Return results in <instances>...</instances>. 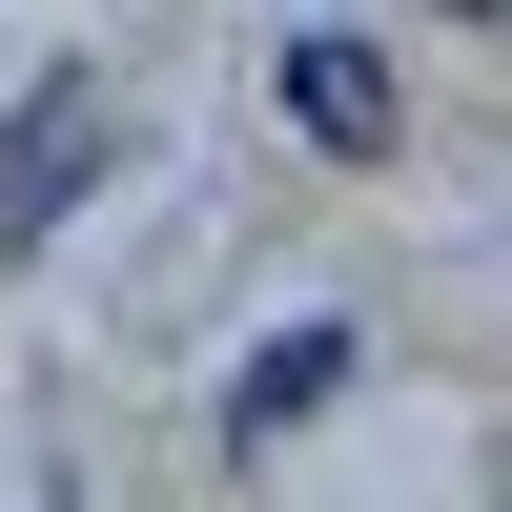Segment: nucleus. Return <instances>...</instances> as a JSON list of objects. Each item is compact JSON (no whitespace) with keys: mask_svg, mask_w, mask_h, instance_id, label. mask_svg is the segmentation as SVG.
<instances>
[{"mask_svg":"<svg viewBox=\"0 0 512 512\" xmlns=\"http://www.w3.org/2000/svg\"><path fill=\"white\" fill-rule=\"evenodd\" d=\"M349 369H369L349 328H267V349H246V390H226V451H267V431H308V410L349 390Z\"/></svg>","mask_w":512,"mask_h":512,"instance_id":"3","label":"nucleus"},{"mask_svg":"<svg viewBox=\"0 0 512 512\" xmlns=\"http://www.w3.org/2000/svg\"><path fill=\"white\" fill-rule=\"evenodd\" d=\"M472 21H512V0H472Z\"/></svg>","mask_w":512,"mask_h":512,"instance_id":"4","label":"nucleus"},{"mask_svg":"<svg viewBox=\"0 0 512 512\" xmlns=\"http://www.w3.org/2000/svg\"><path fill=\"white\" fill-rule=\"evenodd\" d=\"M287 123H308L328 164H369V144H390V62H369V41H328V21H308V41H287Z\"/></svg>","mask_w":512,"mask_h":512,"instance_id":"2","label":"nucleus"},{"mask_svg":"<svg viewBox=\"0 0 512 512\" xmlns=\"http://www.w3.org/2000/svg\"><path fill=\"white\" fill-rule=\"evenodd\" d=\"M82 164H103V82H41V103L0 123V226H62Z\"/></svg>","mask_w":512,"mask_h":512,"instance_id":"1","label":"nucleus"}]
</instances>
